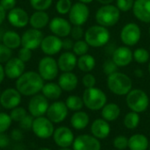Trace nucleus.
<instances>
[{
	"label": "nucleus",
	"mask_w": 150,
	"mask_h": 150,
	"mask_svg": "<svg viewBox=\"0 0 150 150\" xmlns=\"http://www.w3.org/2000/svg\"><path fill=\"white\" fill-rule=\"evenodd\" d=\"M149 35H150V26H149Z\"/></svg>",
	"instance_id": "61"
},
{
	"label": "nucleus",
	"mask_w": 150,
	"mask_h": 150,
	"mask_svg": "<svg viewBox=\"0 0 150 150\" xmlns=\"http://www.w3.org/2000/svg\"><path fill=\"white\" fill-rule=\"evenodd\" d=\"M48 106V99L42 94H36L29 101L28 111L33 118H38L47 113Z\"/></svg>",
	"instance_id": "12"
},
{
	"label": "nucleus",
	"mask_w": 150,
	"mask_h": 150,
	"mask_svg": "<svg viewBox=\"0 0 150 150\" xmlns=\"http://www.w3.org/2000/svg\"><path fill=\"white\" fill-rule=\"evenodd\" d=\"M17 0H0L1 6L6 11H9L16 7Z\"/></svg>",
	"instance_id": "49"
},
{
	"label": "nucleus",
	"mask_w": 150,
	"mask_h": 150,
	"mask_svg": "<svg viewBox=\"0 0 150 150\" xmlns=\"http://www.w3.org/2000/svg\"><path fill=\"white\" fill-rule=\"evenodd\" d=\"M11 118L5 112H0V133H5L11 125Z\"/></svg>",
	"instance_id": "41"
},
{
	"label": "nucleus",
	"mask_w": 150,
	"mask_h": 150,
	"mask_svg": "<svg viewBox=\"0 0 150 150\" xmlns=\"http://www.w3.org/2000/svg\"><path fill=\"white\" fill-rule=\"evenodd\" d=\"M90 9L86 4L76 2L72 4L69 12V20L73 25L83 26L90 17Z\"/></svg>",
	"instance_id": "9"
},
{
	"label": "nucleus",
	"mask_w": 150,
	"mask_h": 150,
	"mask_svg": "<svg viewBox=\"0 0 150 150\" xmlns=\"http://www.w3.org/2000/svg\"><path fill=\"white\" fill-rule=\"evenodd\" d=\"M50 18L46 11H35L29 18V24L32 28L41 30L49 24Z\"/></svg>",
	"instance_id": "26"
},
{
	"label": "nucleus",
	"mask_w": 150,
	"mask_h": 150,
	"mask_svg": "<svg viewBox=\"0 0 150 150\" xmlns=\"http://www.w3.org/2000/svg\"><path fill=\"white\" fill-rule=\"evenodd\" d=\"M11 138L15 141H20L23 138V134L19 129H14L11 132Z\"/></svg>",
	"instance_id": "52"
},
{
	"label": "nucleus",
	"mask_w": 150,
	"mask_h": 150,
	"mask_svg": "<svg viewBox=\"0 0 150 150\" xmlns=\"http://www.w3.org/2000/svg\"><path fill=\"white\" fill-rule=\"evenodd\" d=\"M4 77H5L4 69V66L0 63V83H2V82L4 81Z\"/></svg>",
	"instance_id": "54"
},
{
	"label": "nucleus",
	"mask_w": 150,
	"mask_h": 150,
	"mask_svg": "<svg viewBox=\"0 0 150 150\" xmlns=\"http://www.w3.org/2000/svg\"><path fill=\"white\" fill-rule=\"evenodd\" d=\"M58 84L64 91H72L78 85V78L76 74L71 72H62L58 79Z\"/></svg>",
	"instance_id": "25"
},
{
	"label": "nucleus",
	"mask_w": 150,
	"mask_h": 150,
	"mask_svg": "<svg viewBox=\"0 0 150 150\" xmlns=\"http://www.w3.org/2000/svg\"><path fill=\"white\" fill-rule=\"evenodd\" d=\"M43 85V78L35 71H25L16 80V89L21 95L26 97H33L39 94Z\"/></svg>",
	"instance_id": "1"
},
{
	"label": "nucleus",
	"mask_w": 150,
	"mask_h": 150,
	"mask_svg": "<svg viewBox=\"0 0 150 150\" xmlns=\"http://www.w3.org/2000/svg\"><path fill=\"white\" fill-rule=\"evenodd\" d=\"M149 52H150V45H149Z\"/></svg>",
	"instance_id": "63"
},
{
	"label": "nucleus",
	"mask_w": 150,
	"mask_h": 150,
	"mask_svg": "<svg viewBox=\"0 0 150 150\" xmlns=\"http://www.w3.org/2000/svg\"><path fill=\"white\" fill-rule=\"evenodd\" d=\"M53 138L55 144L60 148H69L75 140L72 130L67 127H60L54 129Z\"/></svg>",
	"instance_id": "20"
},
{
	"label": "nucleus",
	"mask_w": 150,
	"mask_h": 150,
	"mask_svg": "<svg viewBox=\"0 0 150 150\" xmlns=\"http://www.w3.org/2000/svg\"><path fill=\"white\" fill-rule=\"evenodd\" d=\"M1 93H2V92H1V91H0V96H1Z\"/></svg>",
	"instance_id": "62"
},
{
	"label": "nucleus",
	"mask_w": 150,
	"mask_h": 150,
	"mask_svg": "<svg viewBox=\"0 0 150 150\" xmlns=\"http://www.w3.org/2000/svg\"><path fill=\"white\" fill-rule=\"evenodd\" d=\"M135 0H116V6L122 12L129 11L133 9Z\"/></svg>",
	"instance_id": "43"
},
{
	"label": "nucleus",
	"mask_w": 150,
	"mask_h": 150,
	"mask_svg": "<svg viewBox=\"0 0 150 150\" xmlns=\"http://www.w3.org/2000/svg\"><path fill=\"white\" fill-rule=\"evenodd\" d=\"M97 1L102 5H105V4H111L114 0H97Z\"/></svg>",
	"instance_id": "56"
},
{
	"label": "nucleus",
	"mask_w": 150,
	"mask_h": 150,
	"mask_svg": "<svg viewBox=\"0 0 150 150\" xmlns=\"http://www.w3.org/2000/svg\"><path fill=\"white\" fill-rule=\"evenodd\" d=\"M41 92H42V95L45 96L47 99L56 100L61 97L62 90L58 83L49 82V83H44Z\"/></svg>",
	"instance_id": "31"
},
{
	"label": "nucleus",
	"mask_w": 150,
	"mask_h": 150,
	"mask_svg": "<svg viewBox=\"0 0 150 150\" xmlns=\"http://www.w3.org/2000/svg\"><path fill=\"white\" fill-rule=\"evenodd\" d=\"M112 59L119 68L127 67L134 60L133 51L130 49L129 47L125 45L117 47L112 54Z\"/></svg>",
	"instance_id": "21"
},
{
	"label": "nucleus",
	"mask_w": 150,
	"mask_h": 150,
	"mask_svg": "<svg viewBox=\"0 0 150 150\" xmlns=\"http://www.w3.org/2000/svg\"><path fill=\"white\" fill-rule=\"evenodd\" d=\"M32 55H33V51L26 48V47H21L18 51V58H19L22 62H24L25 63L29 62L32 58Z\"/></svg>",
	"instance_id": "46"
},
{
	"label": "nucleus",
	"mask_w": 150,
	"mask_h": 150,
	"mask_svg": "<svg viewBox=\"0 0 150 150\" xmlns=\"http://www.w3.org/2000/svg\"><path fill=\"white\" fill-rule=\"evenodd\" d=\"M120 37V40L125 46H127L129 47H134L141 40L142 30L136 23L130 22L126 24L122 27Z\"/></svg>",
	"instance_id": "8"
},
{
	"label": "nucleus",
	"mask_w": 150,
	"mask_h": 150,
	"mask_svg": "<svg viewBox=\"0 0 150 150\" xmlns=\"http://www.w3.org/2000/svg\"><path fill=\"white\" fill-rule=\"evenodd\" d=\"M48 26L51 33L60 38L68 37L70 34L72 28V25L69 20L62 17H54L50 19Z\"/></svg>",
	"instance_id": "13"
},
{
	"label": "nucleus",
	"mask_w": 150,
	"mask_h": 150,
	"mask_svg": "<svg viewBox=\"0 0 150 150\" xmlns=\"http://www.w3.org/2000/svg\"><path fill=\"white\" fill-rule=\"evenodd\" d=\"M89 48H90V46L87 44V42L84 40H79L75 41L72 52L76 56H81V55L88 54Z\"/></svg>",
	"instance_id": "36"
},
{
	"label": "nucleus",
	"mask_w": 150,
	"mask_h": 150,
	"mask_svg": "<svg viewBox=\"0 0 150 150\" xmlns=\"http://www.w3.org/2000/svg\"><path fill=\"white\" fill-rule=\"evenodd\" d=\"M6 18L13 27L23 28L29 24L30 16L24 9L20 7H15L8 11Z\"/></svg>",
	"instance_id": "17"
},
{
	"label": "nucleus",
	"mask_w": 150,
	"mask_h": 150,
	"mask_svg": "<svg viewBox=\"0 0 150 150\" xmlns=\"http://www.w3.org/2000/svg\"><path fill=\"white\" fill-rule=\"evenodd\" d=\"M2 42L9 48L18 49L21 46V36L15 31H6L2 37Z\"/></svg>",
	"instance_id": "30"
},
{
	"label": "nucleus",
	"mask_w": 150,
	"mask_h": 150,
	"mask_svg": "<svg viewBox=\"0 0 150 150\" xmlns=\"http://www.w3.org/2000/svg\"><path fill=\"white\" fill-rule=\"evenodd\" d=\"M57 61L52 56H44L38 64V73L44 81H52L55 79L59 73Z\"/></svg>",
	"instance_id": "7"
},
{
	"label": "nucleus",
	"mask_w": 150,
	"mask_h": 150,
	"mask_svg": "<svg viewBox=\"0 0 150 150\" xmlns=\"http://www.w3.org/2000/svg\"><path fill=\"white\" fill-rule=\"evenodd\" d=\"M149 147V141L146 135L135 134L128 139V148L130 150H147Z\"/></svg>",
	"instance_id": "27"
},
{
	"label": "nucleus",
	"mask_w": 150,
	"mask_h": 150,
	"mask_svg": "<svg viewBox=\"0 0 150 150\" xmlns=\"http://www.w3.org/2000/svg\"><path fill=\"white\" fill-rule=\"evenodd\" d=\"M83 101L91 111H99L107 104V97L102 90L97 87L87 88L83 91Z\"/></svg>",
	"instance_id": "5"
},
{
	"label": "nucleus",
	"mask_w": 150,
	"mask_h": 150,
	"mask_svg": "<svg viewBox=\"0 0 150 150\" xmlns=\"http://www.w3.org/2000/svg\"><path fill=\"white\" fill-rule=\"evenodd\" d=\"M69 109L62 101H55L49 105L48 109L47 111V117L55 124H59L62 122L68 116Z\"/></svg>",
	"instance_id": "14"
},
{
	"label": "nucleus",
	"mask_w": 150,
	"mask_h": 150,
	"mask_svg": "<svg viewBox=\"0 0 150 150\" xmlns=\"http://www.w3.org/2000/svg\"><path fill=\"white\" fill-rule=\"evenodd\" d=\"M132 11L138 20L150 24V0H135Z\"/></svg>",
	"instance_id": "22"
},
{
	"label": "nucleus",
	"mask_w": 150,
	"mask_h": 150,
	"mask_svg": "<svg viewBox=\"0 0 150 150\" xmlns=\"http://www.w3.org/2000/svg\"><path fill=\"white\" fill-rule=\"evenodd\" d=\"M91 134L98 140H104L107 138L111 133V127L108 121L104 119L95 120L91 126Z\"/></svg>",
	"instance_id": "24"
},
{
	"label": "nucleus",
	"mask_w": 150,
	"mask_h": 150,
	"mask_svg": "<svg viewBox=\"0 0 150 150\" xmlns=\"http://www.w3.org/2000/svg\"><path fill=\"white\" fill-rule=\"evenodd\" d=\"M134 76H135L136 77H139V78L142 77V76H143V75H144V73H143L142 69H134Z\"/></svg>",
	"instance_id": "55"
},
{
	"label": "nucleus",
	"mask_w": 150,
	"mask_h": 150,
	"mask_svg": "<svg viewBox=\"0 0 150 150\" xmlns=\"http://www.w3.org/2000/svg\"><path fill=\"white\" fill-rule=\"evenodd\" d=\"M90 123V117L88 113L83 111L76 112L70 119L71 127L76 130H83L87 127Z\"/></svg>",
	"instance_id": "28"
},
{
	"label": "nucleus",
	"mask_w": 150,
	"mask_h": 150,
	"mask_svg": "<svg viewBox=\"0 0 150 150\" xmlns=\"http://www.w3.org/2000/svg\"><path fill=\"white\" fill-rule=\"evenodd\" d=\"M5 76L9 79H18L25 69V63L18 57H11L4 66Z\"/></svg>",
	"instance_id": "18"
},
{
	"label": "nucleus",
	"mask_w": 150,
	"mask_h": 150,
	"mask_svg": "<svg viewBox=\"0 0 150 150\" xmlns=\"http://www.w3.org/2000/svg\"><path fill=\"white\" fill-rule=\"evenodd\" d=\"M113 147L118 150H125L128 148V139L125 135H119L113 140Z\"/></svg>",
	"instance_id": "44"
},
{
	"label": "nucleus",
	"mask_w": 150,
	"mask_h": 150,
	"mask_svg": "<svg viewBox=\"0 0 150 150\" xmlns=\"http://www.w3.org/2000/svg\"><path fill=\"white\" fill-rule=\"evenodd\" d=\"M26 115H27L26 110L24 107H19V106H17V107L13 108L11 111V113H10V116H11V120L13 121H16V122L21 121Z\"/></svg>",
	"instance_id": "39"
},
{
	"label": "nucleus",
	"mask_w": 150,
	"mask_h": 150,
	"mask_svg": "<svg viewBox=\"0 0 150 150\" xmlns=\"http://www.w3.org/2000/svg\"><path fill=\"white\" fill-rule=\"evenodd\" d=\"M74 41L72 39L69 38H64L62 40V49H64L65 51H70L73 49V46H74Z\"/></svg>",
	"instance_id": "50"
},
{
	"label": "nucleus",
	"mask_w": 150,
	"mask_h": 150,
	"mask_svg": "<svg viewBox=\"0 0 150 150\" xmlns=\"http://www.w3.org/2000/svg\"><path fill=\"white\" fill-rule=\"evenodd\" d=\"M12 57V50L0 43V63H6Z\"/></svg>",
	"instance_id": "42"
},
{
	"label": "nucleus",
	"mask_w": 150,
	"mask_h": 150,
	"mask_svg": "<svg viewBox=\"0 0 150 150\" xmlns=\"http://www.w3.org/2000/svg\"><path fill=\"white\" fill-rule=\"evenodd\" d=\"M21 102V94L17 89L8 88L4 90L0 96V105L8 110H12L13 108L19 105Z\"/></svg>",
	"instance_id": "19"
},
{
	"label": "nucleus",
	"mask_w": 150,
	"mask_h": 150,
	"mask_svg": "<svg viewBox=\"0 0 150 150\" xmlns=\"http://www.w3.org/2000/svg\"><path fill=\"white\" fill-rule=\"evenodd\" d=\"M72 4L71 0H58L55 4V10L61 15L69 14Z\"/></svg>",
	"instance_id": "38"
},
{
	"label": "nucleus",
	"mask_w": 150,
	"mask_h": 150,
	"mask_svg": "<svg viewBox=\"0 0 150 150\" xmlns=\"http://www.w3.org/2000/svg\"><path fill=\"white\" fill-rule=\"evenodd\" d=\"M133 58L137 63L145 64L149 62V50H148L144 47H138L133 52Z\"/></svg>",
	"instance_id": "35"
},
{
	"label": "nucleus",
	"mask_w": 150,
	"mask_h": 150,
	"mask_svg": "<svg viewBox=\"0 0 150 150\" xmlns=\"http://www.w3.org/2000/svg\"><path fill=\"white\" fill-rule=\"evenodd\" d=\"M149 150H150V144H149Z\"/></svg>",
	"instance_id": "64"
},
{
	"label": "nucleus",
	"mask_w": 150,
	"mask_h": 150,
	"mask_svg": "<svg viewBox=\"0 0 150 150\" xmlns=\"http://www.w3.org/2000/svg\"><path fill=\"white\" fill-rule=\"evenodd\" d=\"M31 7L35 11H47L53 4V0H29Z\"/></svg>",
	"instance_id": "37"
},
{
	"label": "nucleus",
	"mask_w": 150,
	"mask_h": 150,
	"mask_svg": "<svg viewBox=\"0 0 150 150\" xmlns=\"http://www.w3.org/2000/svg\"><path fill=\"white\" fill-rule=\"evenodd\" d=\"M10 143V139L4 133H0V149L6 148Z\"/></svg>",
	"instance_id": "51"
},
{
	"label": "nucleus",
	"mask_w": 150,
	"mask_h": 150,
	"mask_svg": "<svg viewBox=\"0 0 150 150\" xmlns=\"http://www.w3.org/2000/svg\"><path fill=\"white\" fill-rule=\"evenodd\" d=\"M59 69L62 72H71L76 67L77 57L71 51H65L60 54L57 60Z\"/></svg>",
	"instance_id": "23"
},
{
	"label": "nucleus",
	"mask_w": 150,
	"mask_h": 150,
	"mask_svg": "<svg viewBox=\"0 0 150 150\" xmlns=\"http://www.w3.org/2000/svg\"><path fill=\"white\" fill-rule=\"evenodd\" d=\"M44 36L41 30L30 28L23 33L21 35V47H26L32 51L40 47L41 41Z\"/></svg>",
	"instance_id": "11"
},
{
	"label": "nucleus",
	"mask_w": 150,
	"mask_h": 150,
	"mask_svg": "<svg viewBox=\"0 0 150 150\" xmlns=\"http://www.w3.org/2000/svg\"><path fill=\"white\" fill-rule=\"evenodd\" d=\"M40 150H52V149H48V148H41Z\"/></svg>",
	"instance_id": "59"
},
{
	"label": "nucleus",
	"mask_w": 150,
	"mask_h": 150,
	"mask_svg": "<svg viewBox=\"0 0 150 150\" xmlns=\"http://www.w3.org/2000/svg\"><path fill=\"white\" fill-rule=\"evenodd\" d=\"M32 130L38 138L46 140L53 136L54 132V123L47 117L34 118Z\"/></svg>",
	"instance_id": "10"
},
{
	"label": "nucleus",
	"mask_w": 150,
	"mask_h": 150,
	"mask_svg": "<svg viewBox=\"0 0 150 150\" xmlns=\"http://www.w3.org/2000/svg\"><path fill=\"white\" fill-rule=\"evenodd\" d=\"M73 150H100L101 144L98 139L90 134H81L75 138L72 144Z\"/></svg>",
	"instance_id": "16"
},
{
	"label": "nucleus",
	"mask_w": 150,
	"mask_h": 150,
	"mask_svg": "<svg viewBox=\"0 0 150 150\" xmlns=\"http://www.w3.org/2000/svg\"><path fill=\"white\" fill-rule=\"evenodd\" d=\"M121 11L116 5L105 4L99 7L95 14L97 24L105 27H111L118 24L120 19Z\"/></svg>",
	"instance_id": "4"
},
{
	"label": "nucleus",
	"mask_w": 150,
	"mask_h": 150,
	"mask_svg": "<svg viewBox=\"0 0 150 150\" xmlns=\"http://www.w3.org/2000/svg\"><path fill=\"white\" fill-rule=\"evenodd\" d=\"M111 40V33L107 27L98 24L90 26L84 33V40L90 47H101L106 46Z\"/></svg>",
	"instance_id": "2"
},
{
	"label": "nucleus",
	"mask_w": 150,
	"mask_h": 150,
	"mask_svg": "<svg viewBox=\"0 0 150 150\" xmlns=\"http://www.w3.org/2000/svg\"><path fill=\"white\" fill-rule=\"evenodd\" d=\"M106 83L110 91L117 96H125L133 88L132 79L127 74L120 71L108 76Z\"/></svg>",
	"instance_id": "3"
},
{
	"label": "nucleus",
	"mask_w": 150,
	"mask_h": 150,
	"mask_svg": "<svg viewBox=\"0 0 150 150\" xmlns=\"http://www.w3.org/2000/svg\"><path fill=\"white\" fill-rule=\"evenodd\" d=\"M34 118L31 114H27L21 121H19V127L22 130H32L33 127V123Z\"/></svg>",
	"instance_id": "48"
},
{
	"label": "nucleus",
	"mask_w": 150,
	"mask_h": 150,
	"mask_svg": "<svg viewBox=\"0 0 150 150\" xmlns=\"http://www.w3.org/2000/svg\"><path fill=\"white\" fill-rule=\"evenodd\" d=\"M65 104L68 107L69 110L73 111V112H77L81 111L84 105L83 98H80L79 96L76 95H70L66 98Z\"/></svg>",
	"instance_id": "33"
},
{
	"label": "nucleus",
	"mask_w": 150,
	"mask_h": 150,
	"mask_svg": "<svg viewBox=\"0 0 150 150\" xmlns=\"http://www.w3.org/2000/svg\"><path fill=\"white\" fill-rule=\"evenodd\" d=\"M92 1H93V0H78V2H81V3H83V4H86L91 3Z\"/></svg>",
	"instance_id": "57"
},
{
	"label": "nucleus",
	"mask_w": 150,
	"mask_h": 150,
	"mask_svg": "<svg viewBox=\"0 0 150 150\" xmlns=\"http://www.w3.org/2000/svg\"><path fill=\"white\" fill-rule=\"evenodd\" d=\"M40 49L46 55H55L62 49V40L54 34L45 36L41 41Z\"/></svg>",
	"instance_id": "15"
},
{
	"label": "nucleus",
	"mask_w": 150,
	"mask_h": 150,
	"mask_svg": "<svg viewBox=\"0 0 150 150\" xmlns=\"http://www.w3.org/2000/svg\"><path fill=\"white\" fill-rule=\"evenodd\" d=\"M119 70V67L116 65V63L112 61V59H106L104 62L103 64V71L104 73L108 76Z\"/></svg>",
	"instance_id": "40"
},
{
	"label": "nucleus",
	"mask_w": 150,
	"mask_h": 150,
	"mask_svg": "<svg viewBox=\"0 0 150 150\" xmlns=\"http://www.w3.org/2000/svg\"><path fill=\"white\" fill-rule=\"evenodd\" d=\"M149 74H150V62H149Z\"/></svg>",
	"instance_id": "60"
},
{
	"label": "nucleus",
	"mask_w": 150,
	"mask_h": 150,
	"mask_svg": "<svg viewBox=\"0 0 150 150\" xmlns=\"http://www.w3.org/2000/svg\"><path fill=\"white\" fill-rule=\"evenodd\" d=\"M120 108L115 103H108L101 109V115L102 119L111 122L118 120L120 115Z\"/></svg>",
	"instance_id": "29"
},
{
	"label": "nucleus",
	"mask_w": 150,
	"mask_h": 150,
	"mask_svg": "<svg viewBox=\"0 0 150 150\" xmlns=\"http://www.w3.org/2000/svg\"><path fill=\"white\" fill-rule=\"evenodd\" d=\"M140 115L137 112H130L126 114L125 118H124V126L127 128V129H135L139 124H140Z\"/></svg>",
	"instance_id": "34"
},
{
	"label": "nucleus",
	"mask_w": 150,
	"mask_h": 150,
	"mask_svg": "<svg viewBox=\"0 0 150 150\" xmlns=\"http://www.w3.org/2000/svg\"><path fill=\"white\" fill-rule=\"evenodd\" d=\"M76 66L81 71L85 73H90L96 67V60L91 54H86L77 58Z\"/></svg>",
	"instance_id": "32"
},
{
	"label": "nucleus",
	"mask_w": 150,
	"mask_h": 150,
	"mask_svg": "<svg viewBox=\"0 0 150 150\" xmlns=\"http://www.w3.org/2000/svg\"><path fill=\"white\" fill-rule=\"evenodd\" d=\"M82 83H83V85L85 87V89L92 88V87H95L97 80H96V77H95L94 75H92L91 73H86L83 76Z\"/></svg>",
	"instance_id": "47"
},
{
	"label": "nucleus",
	"mask_w": 150,
	"mask_h": 150,
	"mask_svg": "<svg viewBox=\"0 0 150 150\" xmlns=\"http://www.w3.org/2000/svg\"><path fill=\"white\" fill-rule=\"evenodd\" d=\"M126 96L127 105L132 112L141 113L149 108V98L144 91L141 89H132Z\"/></svg>",
	"instance_id": "6"
},
{
	"label": "nucleus",
	"mask_w": 150,
	"mask_h": 150,
	"mask_svg": "<svg viewBox=\"0 0 150 150\" xmlns=\"http://www.w3.org/2000/svg\"><path fill=\"white\" fill-rule=\"evenodd\" d=\"M59 150H73V149H69V148H61Z\"/></svg>",
	"instance_id": "58"
},
{
	"label": "nucleus",
	"mask_w": 150,
	"mask_h": 150,
	"mask_svg": "<svg viewBox=\"0 0 150 150\" xmlns=\"http://www.w3.org/2000/svg\"><path fill=\"white\" fill-rule=\"evenodd\" d=\"M6 16H7V14H6V11H5V10L1 6V4H0V25H1V24H3V22L5 20Z\"/></svg>",
	"instance_id": "53"
},
{
	"label": "nucleus",
	"mask_w": 150,
	"mask_h": 150,
	"mask_svg": "<svg viewBox=\"0 0 150 150\" xmlns=\"http://www.w3.org/2000/svg\"><path fill=\"white\" fill-rule=\"evenodd\" d=\"M84 33H85V32L81 25H73L69 35L71 36L72 40H83V38H84Z\"/></svg>",
	"instance_id": "45"
}]
</instances>
